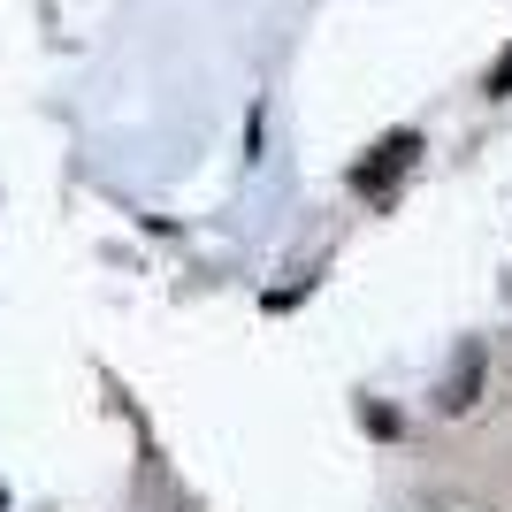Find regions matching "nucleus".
Listing matches in <instances>:
<instances>
[{
  "instance_id": "nucleus-2",
  "label": "nucleus",
  "mask_w": 512,
  "mask_h": 512,
  "mask_svg": "<svg viewBox=\"0 0 512 512\" xmlns=\"http://www.w3.org/2000/svg\"><path fill=\"white\" fill-rule=\"evenodd\" d=\"M474 383H482V352H474V344H467V360L451 367V383H444V413L474 406Z\"/></svg>"
},
{
  "instance_id": "nucleus-1",
  "label": "nucleus",
  "mask_w": 512,
  "mask_h": 512,
  "mask_svg": "<svg viewBox=\"0 0 512 512\" xmlns=\"http://www.w3.org/2000/svg\"><path fill=\"white\" fill-rule=\"evenodd\" d=\"M413 153H421V138H413V130H390V138H375V146H367V161H352V192L383 199L390 184L413 169Z\"/></svg>"
},
{
  "instance_id": "nucleus-4",
  "label": "nucleus",
  "mask_w": 512,
  "mask_h": 512,
  "mask_svg": "<svg viewBox=\"0 0 512 512\" xmlns=\"http://www.w3.org/2000/svg\"><path fill=\"white\" fill-rule=\"evenodd\" d=\"M0 505H8V490H0Z\"/></svg>"
},
{
  "instance_id": "nucleus-3",
  "label": "nucleus",
  "mask_w": 512,
  "mask_h": 512,
  "mask_svg": "<svg viewBox=\"0 0 512 512\" xmlns=\"http://www.w3.org/2000/svg\"><path fill=\"white\" fill-rule=\"evenodd\" d=\"M482 92H490V100H512V46H505V54H497V62H490V77H482Z\"/></svg>"
}]
</instances>
